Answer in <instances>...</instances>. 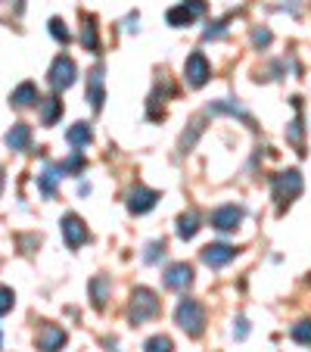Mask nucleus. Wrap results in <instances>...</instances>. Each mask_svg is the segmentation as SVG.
<instances>
[{
    "label": "nucleus",
    "instance_id": "obj_1",
    "mask_svg": "<svg viewBox=\"0 0 311 352\" xmlns=\"http://www.w3.org/2000/svg\"><path fill=\"white\" fill-rule=\"evenodd\" d=\"M174 321H178V327L184 333H190V337H199V333L205 331V312L196 299H181L178 309H174Z\"/></svg>",
    "mask_w": 311,
    "mask_h": 352
},
{
    "label": "nucleus",
    "instance_id": "obj_31",
    "mask_svg": "<svg viewBox=\"0 0 311 352\" xmlns=\"http://www.w3.org/2000/svg\"><path fill=\"white\" fill-rule=\"evenodd\" d=\"M224 34V22H215V28H205V41H215Z\"/></svg>",
    "mask_w": 311,
    "mask_h": 352
},
{
    "label": "nucleus",
    "instance_id": "obj_33",
    "mask_svg": "<svg viewBox=\"0 0 311 352\" xmlns=\"http://www.w3.org/2000/svg\"><path fill=\"white\" fill-rule=\"evenodd\" d=\"M0 190H3V168H0Z\"/></svg>",
    "mask_w": 311,
    "mask_h": 352
},
{
    "label": "nucleus",
    "instance_id": "obj_8",
    "mask_svg": "<svg viewBox=\"0 0 311 352\" xmlns=\"http://www.w3.org/2000/svg\"><path fill=\"white\" fill-rule=\"evenodd\" d=\"M159 203V193L156 190H150V187H134L131 193H128V209H131L134 215H143V212H150L152 206Z\"/></svg>",
    "mask_w": 311,
    "mask_h": 352
},
{
    "label": "nucleus",
    "instance_id": "obj_25",
    "mask_svg": "<svg viewBox=\"0 0 311 352\" xmlns=\"http://www.w3.org/2000/svg\"><path fill=\"white\" fill-rule=\"evenodd\" d=\"M56 168H60V175H78L81 168H84V156H81L78 150H75V153L69 156V160H62Z\"/></svg>",
    "mask_w": 311,
    "mask_h": 352
},
{
    "label": "nucleus",
    "instance_id": "obj_23",
    "mask_svg": "<svg viewBox=\"0 0 311 352\" xmlns=\"http://www.w3.org/2000/svg\"><path fill=\"white\" fill-rule=\"evenodd\" d=\"M143 352H174V343L165 337V333H156L143 343Z\"/></svg>",
    "mask_w": 311,
    "mask_h": 352
},
{
    "label": "nucleus",
    "instance_id": "obj_32",
    "mask_svg": "<svg viewBox=\"0 0 311 352\" xmlns=\"http://www.w3.org/2000/svg\"><path fill=\"white\" fill-rule=\"evenodd\" d=\"M233 333H237V340H246V337H249V321L240 318V321H237V327H233Z\"/></svg>",
    "mask_w": 311,
    "mask_h": 352
},
{
    "label": "nucleus",
    "instance_id": "obj_5",
    "mask_svg": "<svg viewBox=\"0 0 311 352\" xmlns=\"http://www.w3.org/2000/svg\"><path fill=\"white\" fill-rule=\"evenodd\" d=\"M205 13V0H184L181 7H172L168 10V25H174V28H184V25H190V22H196L199 16Z\"/></svg>",
    "mask_w": 311,
    "mask_h": 352
},
{
    "label": "nucleus",
    "instance_id": "obj_10",
    "mask_svg": "<svg viewBox=\"0 0 311 352\" xmlns=\"http://www.w3.org/2000/svg\"><path fill=\"white\" fill-rule=\"evenodd\" d=\"M66 346V331L56 324H44L38 331V349L41 352H60Z\"/></svg>",
    "mask_w": 311,
    "mask_h": 352
},
{
    "label": "nucleus",
    "instance_id": "obj_28",
    "mask_svg": "<svg viewBox=\"0 0 311 352\" xmlns=\"http://www.w3.org/2000/svg\"><path fill=\"white\" fill-rule=\"evenodd\" d=\"M165 253V240H152L150 246H146V253H143V262H159V256Z\"/></svg>",
    "mask_w": 311,
    "mask_h": 352
},
{
    "label": "nucleus",
    "instance_id": "obj_19",
    "mask_svg": "<svg viewBox=\"0 0 311 352\" xmlns=\"http://www.w3.org/2000/svg\"><path fill=\"white\" fill-rule=\"evenodd\" d=\"M56 178H60V168H56V166H47L44 172L38 175V184H41V193H44V197H54Z\"/></svg>",
    "mask_w": 311,
    "mask_h": 352
},
{
    "label": "nucleus",
    "instance_id": "obj_15",
    "mask_svg": "<svg viewBox=\"0 0 311 352\" xmlns=\"http://www.w3.org/2000/svg\"><path fill=\"white\" fill-rule=\"evenodd\" d=\"M28 144H32V128L28 125H13V131L7 134V146L10 150H28Z\"/></svg>",
    "mask_w": 311,
    "mask_h": 352
},
{
    "label": "nucleus",
    "instance_id": "obj_7",
    "mask_svg": "<svg viewBox=\"0 0 311 352\" xmlns=\"http://www.w3.org/2000/svg\"><path fill=\"white\" fill-rule=\"evenodd\" d=\"M62 237H66V243H69V250H78L81 243H87L91 240V234H87V225L78 219L75 212H69V215H62Z\"/></svg>",
    "mask_w": 311,
    "mask_h": 352
},
{
    "label": "nucleus",
    "instance_id": "obj_17",
    "mask_svg": "<svg viewBox=\"0 0 311 352\" xmlns=\"http://www.w3.org/2000/svg\"><path fill=\"white\" fill-rule=\"evenodd\" d=\"M62 116V100L60 97H47L41 107V125H56V119Z\"/></svg>",
    "mask_w": 311,
    "mask_h": 352
},
{
    "label": "nucleus",
    "instance_id": "obj_29",
    "mask_svg": "<svg viewBox=\"0 0 311 352\" xmlns=\"http://www.w3.org/2000/svg\"><path fill=\"white\" fill-rule=\"evenodd\" d=\"M13 302H16L13 290H10V287H0V315H7L10 309H13Z\"/></svg>",
    "mask_w": 311,
    "mask_h": 352
},
{
    "label": "nucleus",
    "instance_id": "obj_24",
    "mask_svg": "<svg viewBox=\"0 0 311 352\" xmlns=\"http://www.w3.org/2000/svg\"><path fill=\"white\" fill-rule=\"evenodd\" d=\"M292 340H296L299 346H311V318H302L299 324H292Z\"/></svg>",
    "mask_w": 311,
    "mask_h": 352
},
{
    "label": "nucleus",
    "instance_id": "obj_12",
    "mask_svg": "<svg viewBox=\"0 0 311 352\" xmlns=\"http://www.w3.org/2000/svg\"><path fill=\"white\" fill-rule=\"evenodd\" d=\"M190 284H193V268L187 265V262H178V265H172L165 272V287L168 290H187Z\"/></svg>",
    "mask_w": 311,
    "mask_h": 352
},
{
    "label": "nucleus",
    "instance_id": "obj_27",
    "mask_svg": "<svg viewBox=\"0 0 311 352\" xmlns=\"http://www.w3.org/2000/svg\"><path fill=\"white\" fill-rule=\"evenodd\" d=\"M50 34H54L60 44H69V41H72V34H69V28L62 19H50Z\"/></svg>",
    "mask_w": 311,
    "mask_h": 352
},
{
    "label": "nucleus",
    "instance_id": "obj_22",
    "mask_svg": "<svg viewBox=\"0 0 311 352\" xmlns=\"http://www.w3.org/2000/svg\"><path fill=\"white\" fill-rule=\"evenodd\" d=\"M91 293H93V306L97 309H103L106 306V293H109V280L103 278V274H100V278H93V284H91Z\"/></svg>",
    "mask_w": 311,
    "mask_h": 352
},
{
    "label": "nucleus",
    "instance_id": "obj_16",
    "mask_svg": "<svg viewBox=\"0 0 311 352\" xmlns=\"http://www.w3.org/2000/svg\"><path fill=\"white\" fill-rule=\"evenodd\" d=\"M34 100H41V97H38V87H34L32 81H25V85H19L13 91V107H19V109L34 107Z\"/></svg>",
    "mask_w": 311,
    "mask_h": 352
},
{
    "label": "nucleus",
    "instance_id": "obj_26",
    "mask_svg": "<svg viewBox=\"0 0 311 352\" xmlns=\"http://www.w3.org/2000/svg\"><path fill=\"white\" fill-rule=\"evenodd\" d=\"M302 134H305L302 119H292V122H290V128H286V140H290L292 146H299V153H305V150H302Z\"/></svg>",
    "mask_w": 311,
    "mask_h": 352
},
{
    "label": "nucleus",
    "instance_id": "obj_9",
    "mask_svg": "<svg viewBox=\"0 0 311 352\" xmlns=\"http://www.w3.org/2000/svg\"><path fill=\"white\" fill-rule=\"evenodd\" d=\"M233 256H237V250H233L231 243H209L203 246V262L212 268H224L227 262H233Z\"/></svg>",
    "mask_w": 311,
    "mask_h": 352
},
{
    "label": "nucleus",
    "instance_id": "obj_4",
    "mask_svg": "<svg viewBox=\"0 0 311 352\" xmlns=\"http://www.w3.org/2000/svg\"><path fill=\"white\" fill-rule=\"evenodd\" d=\"M75 75H78V66H75L72 56H56L54 66H50V87L54 91H66V87L75 85Z\"/></svg>",
    "mask_w": 311,
    "mask_h": 352
},
{
    "label": "nucleus",
    "instance_id": "obj_13",
    "mask_svg": "<svg viewBox=\"0 0 311 352\" xmlns=\"http://www.w3.org/2000/svg\"><path fill=\"white\" fill-rule=\"evenodd\" d=\"M87 100H91L93 109H103V100H106V91H103V66H97L87 75Z\"/></svg>",
    "mask_w": 311,
    "mask_h": 352
},
{
    "label": "nucleus",
    "instance_id": "obj_21",
    "mask_svg": "<svg viewBox=\"0 0 311 352\" xmlns=\"http://www.w3.org/2000/svg\"><path fill=\"white\" fill-rule=\"evenodd\" d=\"M81 44H84L91 54H100V38H97V25H93V19H84V25H81Z\"/></svg>",
    "mask_w": 311,
    "mask_h": 352
},
{
    "label": "nucleus",
    "instance_id": "obj_14",
    "mask_svg": "<svg viewBox=\"0 0 311 352\" xmlns=\"http://www.w3.org/2000/svg\"><path fill=\"white\" fill-rule=\"evenodd\" d=\"M66 140L75 146V150H81V146H87V144H91V140H93L91 125H87V122H75V125L66 131Z\"/></svg>",
    "mask_w": 311,
    "mask_h": 352
},
{
    "label": "nucleus",
    "instance_id": "obj_20",
    "mask_svg": "<svg viewBox=\"0 0 311 352\" xmlns=\"http://www.w3.org/2000/svg\"><path fill=\"white\" fill-rule=\"evenodd\" d=\"M209 113H212V116L227 113V116H233V119H237V116H240V119H243L246 125H252V116L246 113V109L240 107V103H215V107H209Z\"/></svg>",
    "mask_w": 311,
    "mask_h": 352
},
{
    "label": "nucleus",
    "instance_id": "obj_11",
    "mask_svg": "<svg viewBox=\"0 0 311 352\" xmlns=\"http://www.w3.org/2000/svg\"><path fill=\"white\" fill-rule=\"evenodd\" d=\"M240 221H243V209L240 206H221L212 212V228H218V231H237Z\"/></svg>",
    "mask_w": 311,
    "mask_h": 352
},
{
    "label": "nucleus",
    "instance_id": "obj_3",
    "mask_svg": "<svg viewBox=\"0 0 311 352\" xmlns=\"http://www.w3.org/2000/svg\"><path fill=\"white\" fill-rule=\"evenodd\" d=\"M271 187H274V199H277V206L284 209L286 203H292V199L302 193V175H299L296 168H290V172H280V175H274Z\"/></svg>",
    "mask_w": 311,
    "mask_h": 352
},
{
    "label": "nucleus",
    "instance_id": "obj_18",
    "mask_svg": "<svg viewBox=\"0 0 311 352\" xmlns=\"http://www.w3.org/2000/svg\"><path fill=\"white\" fill-rule=\"evenodd\" d=\"M196 231H199V215L193 212V209H187V212L178 219V237L190 240V237H196Z\"/></svg>",
    "mask_w": 311,
    "mask_h": 352
},
{
    "label": "nucleus",
    "instance_id": "obj_30",
    "mask_svg": "<svg viewBox=\"0 0 311 352\" xmlns=\"http://www.w3.org/2000/svg\"><path fill=\"white\" fill-rule=\"evenodd\" d=\"M252 44H255V47H268V44H271V32H268V28H255V32H252Z\"/></svg>",
    "mask_w": 311,
    "mask_h": 352
},
{
    "label": "nucleus",
    "instance_id": "obj_2",
    "mask_svg": "<svg viewBox=\"0 0 311 352\" xmlns=\"http://www.w3.org/2000/svg\"><path fill=\"white\" fill-rule=\"evenodd\" d=\"M156 312H159V299H156V293L146 290V287H137V290L131 293V302H128V318H131L134 324H143V321L152 318Z\"/></svg>",
    "mask_w": 311,
    "mask_h": 352
},
{
    "label": "nucleus",
    "instance_id": "obj_34",
    "mask_svg": "<svg viewBox=\"0 0 311 352\" xmlns=\"http://www.w3.org/2000/svg\"><path fill=\"white\" fill-rule=\"evenodd\" d=\"M0 340H3V337H0Z\"/></svg>",
    "mask_w": 311,
    "mask_h": 352
},
{
    "label": "nucleus",
    "instance_id": "obj_6",
    "mask_svg": "<svg viewBox=\"0 0 311 352\" xmlns=\"http://www.w3.org/2000/svg\"><path fill=\"white\" fill-rule=\"evenodd\" d=\"M184 75H187V85L190 87H203L205 81L212 78V66L205 60L203 54H190L184 63Z\"/></svg>",
    "mask_w": 311,
    "mask_h": 352
}]
</instances>
